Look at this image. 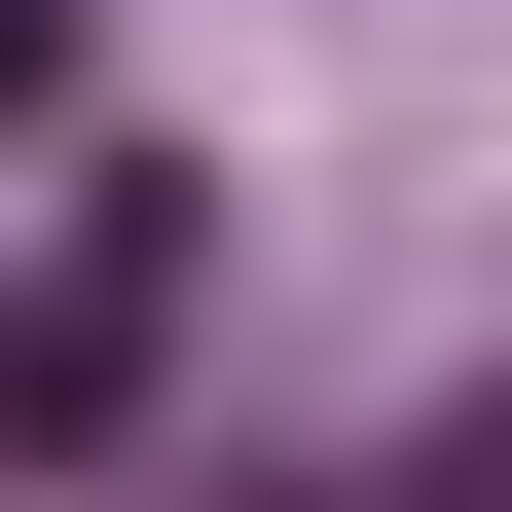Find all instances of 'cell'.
<instances>
[{
  "label": "cell",
  "mask_w": 512,
  "mask_h": 512,
  "mask_svg": "<svg viewBox=\"0 0 512 512\" xmlns=\"http://www.w3.org/2000/svg\"><path fill=\"white\" fill-rule=\"evenodd\" d=\"M183 256H220V183H74V220H37V293H0V476H110V403L183 366Z\"/></svg>",
  "instance_id": "obj_1"
},
{
  "label": "cell",
  "mask_w": 512,
  "mask_h": 512,
  "mask_svg": "<svg viewBox=\"0 0 512 512\" xmlns=\"http://www.w3.org/2000/svg\"><path fill=\"white\" fill-rule=\"evenodd\" d=\"M37 74H74V0H0V110H37Z\"/></svg>",
  "instance_id": "obj_2"
}]
</instances>
